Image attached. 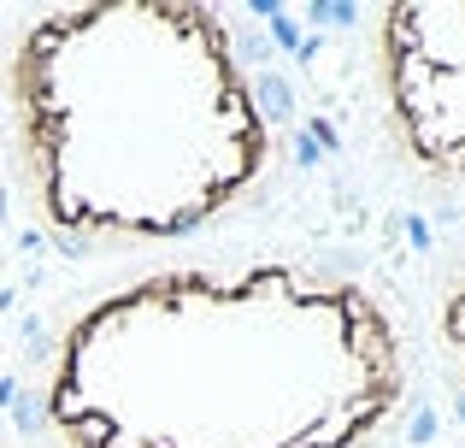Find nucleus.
Segmentation results:
<instances>
[{
    "mask_svg": "<svg viewBox=\"0 0 465 448\" xmlns=\"http://www.w3.org/2000/svg\"><path fill=\"white\" fill-rule=\"evenodd\" d=\"M419 390V319L371 265L206 242L47 307L18 425L35 448H395Z\"/></svg>",
    "mask_w": 465,
    "mask_h": 448,
    "instance_id": "nucleus-1",
    "label": "nucleus"
},
{
    "mask_svg": "<svg viewBox=\"0 0 465 448\" xmlns=\"http://www.w3.org/2000/svg\"><path fill=\"white\" fill-rule=\"evenodd\" d=\"M0 160L47 248L142 265L218 242L283 172L277 77L206 0L18 6L0 24Z\"/></svg>",
    "mask_w": 465,
    "mask_h": 448,
    "instance_id": "nucleus-2",
    "label": "nucleus"
},
{
    "mask_svg": "<svg viewBox=\"0 0 465 448\" xmlns=\"http://www.w3.org/2000/svg\"><path fill=\"white\" fill-rule=\"evenodd\" d=\"M0 448H12V437H6V431H0Z\"/></svg>",
    "mask_w": 465,
    "mask_h": 448,
    "instance_id": "nucleus-5",
    "label": "nucleus"
},
{
    "mask_svg": "<svg viewBox=\"0 0 465 448\" xmlns=\"http://www.w3.org/2000/svg\"><path fill=\"white\" fill-rule=\"evenodd\" d=\"M365 106L383 160L436 201H465V0L365 12Z\"/></svg>",
    "mask_w": 465,
    "mask_h": 448,
    "instance_id": "nucleus-3",
    "label": "nucleus"
},
{
    "mask_svg": "<svg viewBox=\"0 0 465 448\" xmlns=\"http://www.w3.org/2000/svg\"><path fill=\"white\" fill-rule=\"evenodd\" d=\"M419 348L424 372H442V383L465 407V230L448 236V248L430 260L419 301Z\"/></svg>",
    "mask_w": 465,
    "mask_h": 448,
    "instance_id": "nucleus-4",
    "label": "nucleus"
}]
</instances>
